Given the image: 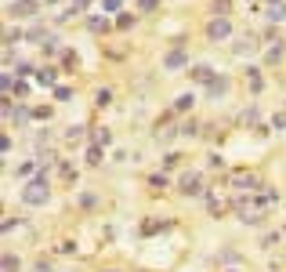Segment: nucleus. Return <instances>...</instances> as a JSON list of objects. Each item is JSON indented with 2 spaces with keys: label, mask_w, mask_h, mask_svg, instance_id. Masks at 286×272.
I'll return each instance as SVG.
<instances>
[{
  "label": "nucleus",
  "mask_w": 286,
  "mask_h": 272,
  "mask_svg": "<svg viewBox=\"0 0 286 272\" xmlns=\"http://www.w3.org/2000/svg\"><path fill=\"white\" fill-rule=\"evenodd\" d=\"M51 200V182H47V171H40L36 178H29L22 185V203L26 207H44Z\"/></svg>",
  "instance_id": "nucleus-1"
},
{
  "label": "nucleus",
  "mask_w": 286,
  "mask_h": 272,
  "mask_svg": "<svg viewBox=\"0 0 286 272\" xmlns=\"http://www.w3.org/2000/svg\"><path fill=\"white\" fill-rule=\"evenodd\" d=\"M228 182H232L239 192H261V189H265V182H261L254 171H232V174H228Z\"/></svg>",
  "instance_id": "nucleus-2"
},
{
  "label": "nucleus",
  "mask_w": 286,
  "mask_h": 272,
  "mask_svg": "<svg viewBox=\"0 0 286 272\" xmlns=\"http://www.w3.org/2000/svg\"><path fill=\"white\" fill-rule=\"evenodd\" d=\"M207 40H210V44L232 40V18H210V22H207Z\"/></svg>",
  "instance_id": "nucleus-3"
},
{
  "label": "nucleus",
  "mask_w": 286,
  "mask_h": 272,
  "mask_svg": "<svg viewBox=\"0 0 286 272\" xmlns=\"http://www.w3.org/2000/svg\"><path fill=\"white\" fill-rule=\"evenodd\" d=\"M178 189L185 192V196H203V178H199L196 171H185L181 182H178Z\"/></svg>",
  "instance_id": "nucleus-4"
},
{
  "label": "nucleus",
  "mask_w": 286,
  "mask_h": 272,
  "mask_svg": "<svg viewBox=\"0 0 286 272\" xmlns=\"http://www.w3.org/2000/svg\"><path fill=\"white\" fill-rule=\"evenodd\" d=\"M185 65H188V51H185L181 44L163 55V69H185Z\"/></svg>",
  "instance_id": "nucleus-5"
},
{
  "label": "nucleus",
  "mask_w": 286,
  "mask_h": 272,
  "mask_svg": "<svg viewBox=\"0 0 286 272\" xmlns=\"http://www.w3.org/2000/svg\"><path fill=\"white\" fill-rule=\"evenodd\" d=\"M36 15V0H15L8 4V18H33Z\"/></svg>",
  "instance_id": "nucleus-6"
},
{
  "label": "nucleus",
  "mask_w": 286,
  "mask_h": 272,
  "mask_svg": "<svg viewBox=\"0 0 286 272\" xmlns=\"http://www.w3.org/2000/svg\"><path fill=\"white\" fill-rule=\"evenodd\" d=\"M188 76H192V84H203V87H210V80H214L218 73H214L210 65H203V62H199V65H192V69H188Z\"/></svg>",
  "instance_id": "nucleus-7"
},
{
  "label": "nucleus",
  "mask_w": 286,
  "mask_h": 272,
  "mask_svg": "<svg viewBox=\"0 0 286 272\" xmlns=\"http://www.w3.org/2000/svg\"><path fill=\"white\" fill-rule=\"evenodd\" d=\"M58 65H44V69H36V84L40 87H58Z\"/></svg>",
  "instance_id": "nucleus-8"
},
{
  "label": "nucleus",
  "mask_w": 286,
  "mask_h": 272,
  "mask_svg": "<svg viewBox=\"0 0 286 272\" xmlns=\"http://www.w3.org/2000/svg\"><path fill=\"white\" fill-rule=\"evenodd\" d=\"M257 48H261V40H257L254 33H247V36H239V40L232 44V51H235V55H250V51H257Z\"/></svg>",
  "instance_id": "nucleus-9"
},
{
  "label": "nucleus",
  "mask_w": 286,
  "mask_h": 272,
  "mask_svg": "<svg viewBox=\"0 0 286 272\" xmlns=\"http://www.w3.org/2000/svg\"><path fill=\"white\" fill-rule=\"evenodd\" d=\"M207 95H210L214 102H221V98L228 95V76H221V73H218L214 80H210V87H207Z\"/></svg>",
  "instance_id": "nucleus-10"
},
{
  "label": "nucleus",
  "mask_w": 286,
  "mask_h": 272,
  "mask_svg": "<svg viewBox=\"0 0 286 272\" xmlns=\"http://www.w3.org/2000/svg\"><path fill=\"white\" fill-rule=\"evenodd\" d=\"M207 207H210V218H225V211H228V203L218 196V192H207Z\"/></svg>",
  "instance_id": "nucleus-11"
},
{
  "label": "nucleus",
  "mask_w": 286,
  "mask_h": 272,
  "mask_svg": "<svg viewBox=\"0 0 286 272\" xmlns=\"http://www.w3.org/2000/svg\"><path fill=\"white\" fill-rule=\"evenodd\" d=\"M257 116H261V109H257V105H247V109L239 112V124H243V127H257Z\"/></svg>",
  "instance_id": "nucleus-12"
},
{
  "label": "nucleus",
  "mask_w": 286,
  "mask_h": 272,
  "mask_svg": "<svg viewBox=\"0 0 286 272\" xmlns=\"http://www.w3.org/2000/svg\"><path fill=\"white\" fill-rule=\"evenodd\" d=\"M282 58H286V48H282V40H279V44H272V48L265 51V62H268V65H279Z\"/></svg>",
  "instance_id": "nucleus-13"
},
{
  "label": "nucleus",
  "mask_w": 286,
  "mask_h": 272,
  "mask_svg": "<svg viewBox=\"0 0 286 272\" xmlns=\"http://www.w3.org/2000/svg\"><path fill=\"white\" fill-rule=\"evenodd\" d=\"M40 51H44L47 58H55V55H65V51H62V44H58V36H47V40L40 44Z\"/></svg>",
  "instance_id": "nucleus-14"
},
{
  "label": "nucleus",
  "mask_w": 286,
  "mask_h": 272,
  "mask_svg": "<svg viewBox=\"0 0 286 272\" xmlns=\"http://www.w3.org/2000/svg\"><path fill=\"white\" fill-rule=\"evenodd\" d=\"M247 84H250V91H254V95L265 87V76H261V69H254V65L247 69Z\"/></svg>",
  "instance_id": "nucleus-15"
},
{
  "label": "nucleus",
  "mask_w": 286,
  "mask_h": 272,
  "mask_svg": "<svg viewBox=\"0 0 286 272\" xmlns=\"http://www.w3.org/2000/svg\"><path fill=\"white\" fill-rule=\"evenodd\" d=\"M196 105V95L192 91H185V95H178V102H174V112H188Z\"/></svg>",
  "instance_id": "nucleus-16"
},
{
  "label": "nucleus",
  "mask_w": 286,
  "mask_h": 272,
  "mask_svg": "<svg viewBox=\"0 0 286 272\" xmlns=\"http://www.w3.org/2000/svg\"><path fill=\"white\" fill-rule=\"evenodd\" d=\"M0 268H4V272H18V268H22V258L8 251V254H4V261H0Z\"/></svg>",
  "instance_id": "nucleus-17"
},
{
  "label": "nucleus",
  "mask_w": 286,
  "mask_h": 272,
  "mask_svg": "<svg viewBox=\"0 0 286 272\" xmlns=\"http://www.w3.org/2000/svg\"><path fill=\"white\" fill-rule=\"evenodd\" d=\"M94 105H98V109L112 105V87H98V91H94Z\"/></svg>",
  "instance_id": "nucleus-18"
},
{
  "label": "nucleus",
  "mask_w": 286,
  "mask_h": 272,
  "mask_svg": "<svg viewBox=\"0 0 286 272\" xmlns=\"http://www.w3.org/2000/svg\"><path fill=\"white\" fill-rule=\"evenodd\" d=\"M91 138H94V145H102V149H105V145H112V131H109V127H94V134H91Z\"/></svg>",
  "instance_id": "nucleus-19"
},
{
  "label": "nucleus",
  "mask_w": 286,
  "mask_h": 272,
  "mask_svg": "<svg viewBox=\"0 0 286 272\" xmlns=\"http://www.w3.org/2000/svg\"><path fill=\"white\" fill-rule=\"evenodd\" d=\"M36 167H40V160H22L15 174H18V178H33V174H36Z\"/></svg>",
  "instance_id": "nucleus-20"
},
{
  "label": "nucleus",
  "mask_w": 286,
  "mask_h": 272,
  "mask_svg": "<svg viewBox=\"0 0 286 272\" xmlns=\"http://www.w3.org/2000/svg\"><path fill=\"white\" fill-rule=\"evenodd\" d=\"M210 8H214V18H228L232 0H210Z\"/></svg>",
  "instance_id": "nucleus-21"
},
{
  "label": "nucleus",
  "mask_w": 286,
  "mask_h": 272,
  "mask_svg": "<svg viewBox=\"0 0 286 272\" xmlns=\"http://www.w3.org/2000/svg\"><path fill=\"white\" fill-rule=\"evenodd\" d=\"M87 29H91V33H109V18L91 15V18H87Z\"/></svg>",
  "instance_id": "nucleus-22"
},
{
  "label": "nucleus",
  "mask_w": 286,
  "mask_h": 272,
  "mask_svg": "<svg viewBox=\"0 0 286 272\" xmlns=\"http://www.w3.org/2000/svg\"><path fill=\"white\" fill-rule=\"evenodd\" d=\"M84 160H87L91 167H98V164H102V145H87V152H84Z\"/></svg>",
  "instance_id": "nucleus-23"
},
{
  "label": "nucleus",
  "mask_w": 286,
  "mask_h": 272,
  "mask_svg": "<svg viewBox=\"0 0 286 272\" xmlns=\"http://www.w3.org/2000/svg\"><path fill=\"white\" fill-rule=\"evenodd\" d=\"M149 185H152L156 192H163V189H167V185H171V178H167V171H159V174H152V178H149Z\"/></svg>",
  "instance_id": "nucleus-24"
},
{
  "label": "nucleus",
  "mask_w": 286,
  "mask_h": 272,
  "mask_svg": "<svg viewBox=\"0 0 286 272\" xmlns=\"http://www.w3.org/2000/svg\"><path fill=\"white\" fill-rule=\"evenodd\" d=\"M261 218H265L261 211H239V221L243 225H261Z\"/></svg>",
  "instance_id": "nucleus-25"
},
{
  "label": "nucleus",
  "mask_w": 286,
  "mask_h": 272,
  "mask_svg": "<svg viewBox=\"0 0 286 272\" xmlns=\"http://www.w3.org/2000/svg\"><path fill=\"white\" fill-rule=\"evenodd\" d=\"M62 65H65L69 73H76V65H80V58H76V51H65V55H62Z\"/></svg>",
  "instance_id": "nucleus-26"
},
{
  "label": "nucleus",
  "mask_w": 286,
  "mask_h": 272,
  "mask_svg": "<svg viewBox=\"0 0 286 272\" xmlns=\"http://www.w3.org/2000/svg\"><path fill=\"white\" fill-rule=\"evenodd\" d=\"M265 15H268V22H282V18H286V4H279V8H268Z\"/></svg>",
  "instance_id": "nucleus-27"
},
{
  "label": "nucleus",
  "mask_w": 286,
  "mask_h": 272,
  "mask_svg": "<svg viewBox=\"0 0 286 272\" xmlns=\"http://www.w3.org/2000/svg\"><path fill=\"white\" fill-rule=\"evenodd\" d=\"M178 160H181V152H167V156H163V171H174Z\"/></svg>",
  "instance_id": "nucleus-28"
},
{
  "label": "nucleus",
  "mask_w": 286,
  "mask_h": 272,
  "mask_svg": "<svg viewBox=\"0 0 286 272\" xmlns=\"http://www.w3.org/2000/svg\"><path fill=\"white\" fill-rule=\"evenodd\" d=\"M11 98H29V84H26V80H15V91H11Z\"/></svg>",
  "instance_id": "nucleus-29"
},
{
  "label": "nucleus",
  "mask_w": 286,
  "mask_h": 272,
  "mask_svg": "<svg viewBox=\"0 0 286 272\" xmlns=\"http://www.w3.org/2000/svg\"><path fill=\"white\" fill-rule=\"evenodd\" d=\"M80 207H84V211H94V207H98V196H91V192H84V196H80Z\"/></svg>",
  "instance_id": "nucleus-30"
},
{
  "label": "nucleus",
  "mask_w": 286,
  "mask_h": 272,
  "mask_svg": "<svg viewBox=\"0 0 286 272\" xmlns=\"http://www.w3.org/2000/svg\"><path fill=\"white\" fill-rule=\"evenodd\" d=\"M80 138H84V127H80V124H73V127L65 131V142H80Z\"/></svg>",
  "instance_id": "nucleus-31"
},
{
  "label": "nucleus",
  "mask_w": 286,
  "mask_h": 272,
  "mask_svg": "<svg viewBox=\"0 0 286 272\" xmlns=\"http://www.w3.org/2000/svg\"><path fill=\"white\" fill-rule=\"evenodd\" d=\"M159 8V0H138V11L141 15H149V11H156Z\"/></svg>",
  "instance_id": "nucleus-32"
},
{
  "label": "nucleus",
  "mask_w": 286,
  "mask_h": 272,
  "mask_svg": "<svg viewBox=\"0 0 286 272\" xmlns=\"http://www.w3.org/2000/svg\"><path fill=\"white\" fill-rule=\"evenodd\" d=\"M36 272H55V265H51V258H36V265H33Z\"/></svg>",
  "instance_id": "nucleus-33"
},
{
  "label": "nucleus",
  "mask_w": 286,
  "mask_h": 272,
  "mask_svg": "<svg viewBox=\"0 0 286 272\" xmlns=\"http://www.w3.org/2000/svg\"><path fill=\"white\" fill-rule=\"evenodd\" d=\"M29 73H36L29 62H18V65H15V76H18V80H22V76H29Z\"/></svg>",
  "instance_id": "nucleus-34"
},
{
  "label": "nucleus",
  "mask_w": 286,
  "mask_h": 272,
  "mask_svg": "<svg viewBox=\"0 0 286 272\" xmlns=\"http://www.w3.org/2000/svg\"><path fill=\"white\" fill-rule=\"evenodd\" d=\"M181 134H185V138H192V134H199V120H188V124L181 127Z\"/></svg>",
  "instance_id": "nucleus-35"
},
{
  "label": "nucleus",
  "mask_w": 286,
  "mask_h": 272,
  "mask_svg": "<svg viewBox=\"0 0 286 272\" xmlns=\"http://www.w3.org/2000/svg\"><path fill=\"white\" fill-rule=\"evenodd\" d=\"M15 40H18V29H15V26H8V33H4V44H8V48H15Z\"/></svg>",
  "instance_id": "nucleus-36"
},
{
  "label": "nucleus",
  "mask_w": 286,
  "mask_h": 272,
  "mask_svg": "<svg viewBox=\"0 0 286 272\" xmlns=\"http://www.w3.org/2000/svg\"><path fill=\"white\" fill-rule=\"evenodd\" d=\"M272 127H275V131H286V112H275V116H272Z\"/></svg>",
  "instance_id": "nucleus-37"
},
{
  "label": "nucleus",
  "mask_w": 286,
  "mask_h": 272,
  "mask_svg": "<svg viewBox=\"0 0 286 272\" xmlns=\"http://www.w3.org/2000/svg\"><path fill=\"white\" fill-rule=\"evenodd\" d=\"M33 116H36V120H51V109H47V105H36Z\"/></svg>",
  "instance_id": "nucleus-38"
},
{
  "label": "nucleus",
  "mask_w": 286,
  "mask_h": 272,
  "mask_svg": "<svg viewBox=\"0 0 286 272\" xmlns=\"http://www.w3.org/2000/svg\"><path fill=\"white\" fill-rule=\"evenodd\" d=\"M55 98H58V102H69V98H73V87H55Z\"/></svg>",
  "instance_id": "nucleus-39"
},
{
  "label": "nucleus",
  "mask_w": 286,
  "mask_h": 272,
  "mask_svg": "<svg viewBox=\"0 0 286 272\" xmlns=\"http://www.w3.org/2000/svg\"><path fill=\"white\" fill-rule=\"evenodd\" d=\"M58 254H76V243H73V240H62V243H58Z\"/></svg>",
  "instance_id": "nucleus-40"
},
{
  "label": "nucleus",
  "mask_w": 286,
  "mask_h": 272,
  "mask_svg": "<svg viewBox=\"0 0 286 272\" xmlns=\"http://www.w3.org/2000/svg\"><path fill=\"white\" fill-rule=\"evenodd\" d=\"M102 8H105V15H116L120 11V0H102Z\"/></svg>",
  "instance_id": "nucleus-41"
},
{
  "label": "nucleus",
  "mask_w": 286,
  "mask_h": 272,
  "mask_svg": "<svg viewBox=\"0 0 286 272\" xmlns=\"http://www.w3.org/2000/svg\"><path fill=\"white\" fill-rule=\"evenodd\" d=\"M116 26H120V29H131V26H134V15H120Z\"/></svg>",
  "instance_id": "nucleus-42"
},
{
  "label": "nucleus",
  "mask_w": 286,
  "mask_h": 272,
  "mask_svg": "<svg viewBox=\"0 0 286 272\" xmlns=\"http://www.w3.org/2000/svg\"><path fill=\"white\" fill-rule=\"evenodd\" d=\"M18 225H26V218H8V221H4V232H11V229H18Z\"/></svg>",
  "instance_id": "nucleus-43"
},
{
  "label": "nucleus",
  "mask_w": 286,
  "mask_h": 272,
  "mask_svg": "<svg viewBox=\"0 0 286 272\" xmlns=\"http://www.w3.org/2000/svg\"><path fill=\"white\" fill-rule=\"evenodd\" d=\"M275 243H279V232H268V236H265V243H261V247H275Z\"/></svg>",
  "instance_id": "nucleus-44"
},
{
  "label": "nucleus",
  "mask_w": 286,
  "mask_h": 272,
  "mask_svg": "<svg viewBox=\"0 0 286 272\" xmlns=\"http://www.w3.org/2000/svg\"><path fill=\"white\" fill-rule=\"evenodd\" d=\"M87 4H91V0H73V11H84Z\"/></svg>",
  "instance_id": "nucleus-45"
},
{
  "label": "nucleus",
  "mask_w": 286,
  "mask_h": 272,
  "mask_svg": "<svg viewBox=\"0 0 286 272\" xmlns=\"http://www.w3.org/2000/svg\"><path fill=\"white\" fill-rule=\"evenodd\" d=\"M279 4H286V0H268V8H279Z\"/></svg>",
  "instance_id": "nucleus-46"
},
{
  "label": "nucleus",
  "mask_w": 286,
  "mask_h": 272,
  "mask_svg": "<svg viewBox=\"0 0 286 272\" xmlns=\"http://www.w3.org/2000/svg\"><path fill=\"white\" fill-rule=\"evenodd\" d=\"M105 272H116V268H105Z\"/></svg>",
  "instance_id": "nucleus-47"
},
{
  "label": "nucleus",
  "mask_w": 286,
  "mask_h": 272,
  "mask_svg": "<svg viewBox=\"0 0 286 272\" xmlns=\"http://www.w3.org/2000/svg\"><path fill=\"white\" fill-rule=\"evenodd\" d=\"M250 4H254V0H250Z\"/></svg>",
  "instance_id": "nucleus-48"
},
{
  "label": "nucleus",
  "mask_w": 286,
  "mask_h": 272,
  "mask_svg": "<svg viewBox=\"0 0 286 272\" xmlns=\"http://www.w3.org/2000/svg\"><path fill=\"white\" fill-rule=\"evenodd\" d=\"M282 232H286V229H282Z\"/></svg>",
  "instance_id": "nucleus-49"
}]
</instances>
